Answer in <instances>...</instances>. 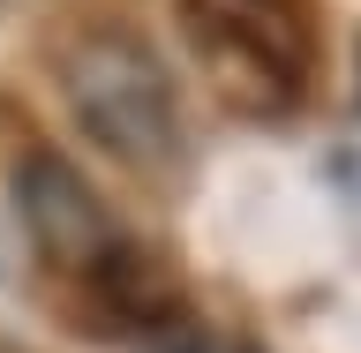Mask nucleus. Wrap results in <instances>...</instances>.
Returning a JSON list of instances; mask_svg holds the SVG:
<instances>
[{"label": "nucleus", "mask_w": 361, "mask_h": 353, "mask_svg": "<svg viewBox=\"0 0 361 353\" xmlns=\"http://www.w3.org/2000/svg\"><path fill=\"white\" fill-rule=\"evenodd\" d=\"M16 211H23V233L38 248V264L61 271L75 293L128 248V233L113 225V211L98 203V188H90L68 158H53V151H30L16 166Z\"/></svg>", "instance_id": "nucleus-3"}, {"label": "nucleus", "mask_w": 361, "mask_h": 353, "mask_svg": "<svg viewBox=\"0 0 361 353\" xmlns=\"http://www.w3.org/2000/svg\"><path fill=\"white\" fill-rule=\"evenodd\" d=\"M166 353H248V346H233V338H211V331H196V323H180V331L166 338Z\"/></svg>", "instance_id": "nucleus-4"}, {"label": "nucleus", "mask_w": 361, "mask_h": 353, "mask_svg": "<svg viewBox=\"0 0 361 353\" xmlns=\"http://www.w3.org/2000/svg\"><path fill=\"white\" fill-rule=\"evenodd\" d=\"M53 75H61L68 113L106 158L128 173H158L173 158V75L158 61V45L128 16H75L53 38Z\"/></svg>", "instance_id": "nucleus-1"}, {"label": "nucleus", "mask_w": 361, "mask_h": 353, "mask_svg": "<svg viewBox=\"0 0 361 353\" xmlns=\"http://www.w3.org/2000/svg\"><path fill=\"white\" fill-rule=\"evenodd\" d=\"M180 38L219 106L286 120L316 83V16L301 0H180Z\"/></svg>", "instance_id": "nucleus-2"}]
</instances>
